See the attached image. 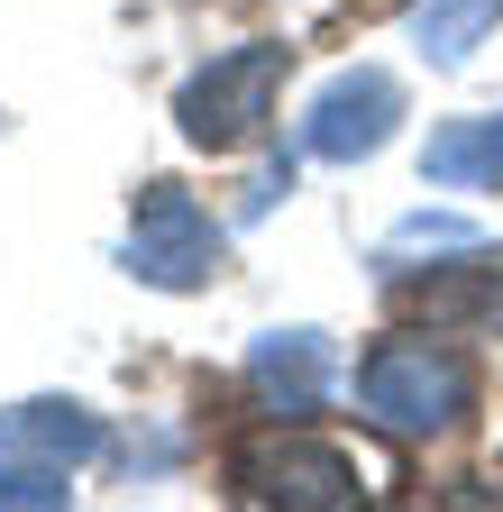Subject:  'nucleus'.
<instances>
[{
  "label": "nucleus",
  "instance_id": "1",
  "mask_svg": "<svg viewBox=\"0 0 503 512\" xmlns=\"http://www.w3.org/2000/svg\"><path fill=\"white\" fill-rule=\"evenodd\" d=\"M357 403L375 430H449L476 403V366L449 339H385L357 366Z\"/></svg>",
  "mask_w": 503,
  "mask_h": 512
},
{
  "label": "nucleus",
  "instance_id": "2",
  "mask_svg": "<svg viewBox=\"0 0 503 512\" xmlns=\"http://www.w3.org/2000/svg\"><path fill=\"white\" fill-rule=\"evenodd\" d=\"M119 266H129L138 284H156V293H202V284L220 275V229H211V211H202L183 183H147Z\"/></svg>",
  "mask_w": 503,
  "mask_h": 512
},
{
  "label": "nucleus",
  "instance_id": "3",
  "mask_svg": "<svg viewBox=\"0 0 503 512\" xmlns=\"http://www.w3.org/2000/svg\"><path fill=\"white\" fill-rule=\"evenodd\" d=\"M275 83H284V46H229V55H211L193 83H183V101H174V119H183V138L193 147H247L266 128V110H275Z\"/></svg>",
  "mask_w": 503,
  "mask_h": 512
},
{
  "label": "nucleus",
  "instance_id": "4",
  "mask_svg": "<svg viewBox=\"0 0 503 512\" xmlns=\"http://www.w3.org/2000/svg\"><path fill=\"white\" fill-rule=\"evenodd\" d=\"M229 467H238V494L284 503V512H339V503L375 494L366 485V458L339 448V439H247Z\"/></svg>",
  "mask_w": 503,
  "mask_h": 512
},
{
  "label": "nucleus",
  "instance_id": "5",
  "mask_svg": "<svg viewBox=\"0 0 503 512\" xmlns=\"http://www.w3.org/2000/svg\"><path fill=\"white\" fill-rule=\"evenodd\" d=\"M394 119H403V83L385 74V64H348L339 83L311 92L302 110V156H321V165H357L394 138Z\"/></svg>",
  "mask_w": 503,
  "mask_h": 512
},
{
  "label": "nucleus",
  "instance_id": "6",
  "mask_svg": "<svg viewBox=\"0 0 503 512\" xmlns=\"http://www.w3.org/2000/svg\"><path fill=\"white\" fill-rule=\"evenodd\" d=\"M247 384H257V403L302 421V412H321L330 394V339L321 330H266L257 348H247Z\"/></svg>",
  "mask_w": 503,
  "mask_h": 512
},
{
  "label": "nucleus",
  "instance_id": "7",
  "mask_svg": "<svg viewBox=\"0 0 503 512\" xmlns=\"http://www.w3.org/2000/svg\"><path fill=\"white\" fill-rule=\"evenodd\" d=\"M430 330H503V256H476L467 275H430V284H394Z\"/></svg>",
  "mask_w": 503,
  "mask_h": 512
},
{
  "label": "nucleus",
  "instance_id": "8",
  "mask_svg": "<svg viewBox=\"0 0 503 512\" xmlns=\"http://www.w3.org/2000/svg\"><path fill=\"white\" fill-rule=\"evenodd\" d=\"M0 448H10V458L83 467L92 448H101V421H92L83 403H19V412H0Z\"/></svg>",
  "mask_w": 503,
  "mask_h": 512
},
{
  "label": "nucleus",
  "instance_id": "9",
  "mask_svg": "<svg viewBox=\"0 0 503 512\" xmlns=\"http://www.w3.org/2000/svg\"><path fill=\"white\" fill-rule=\"evenodd\" d=\"M494 19H503V0H421V10H412V37H421V55L439 64V74H458V64L485 46Z\"/></svg>",
  "mask_w": 503,
  "mask_h": 512
},
{
  "label": "nucleus",
  "instance_id": "10",
  "mask_svg": "<svg viewBox=\"0 0 503 512\" xmlns=\"http://www.w3.org/2000/svg\"><path fill=\"white\" fill-rule=\"evenodd\" d=\"M430 183H503V119H458L421 147Z\"/></svg>",
  "mask_w": 503,
  "mask_h": 512
},
{
  "label": "nucleus",
  "instance_id": "11",
  "mask_svg": "<svg viewBox=\"0 0 503 512\" xmlns=\"http://www.w3.org/2000/svg\"><path fill=\"white\" fill-rule=\"evenodd\" d=\"M439 247H476V229L467 220H449V211H412L403 229H385V266H403V256H439Z\"/></svg>",
  "mask_w": 503,
  "mask_h": 512
},
{
  "label": "nucleus",
  "instance_id": "12",
  "mask_svg": "<svg viewBox=\"0 0 503 512\" xmlns=\"http://www.w3.org/2000/svg\"><path fill=\"white\" fill-rule=\"evenodd\" d=\"M0 503H74V485L55 458H10L0 448Z\"/></svg>",
  "mask_w": 503,
  "mask_h": 512
},
{
  "label": "nucleus",
  "instance_id": "13",
  "mask_svg": "<svg viewBox=\"0 0 503 512\" xmlns=\"http://www.w3.org/2000/svg\"><path fill=\"white\" fill-rule=\"evenodd\" d=\"M284 183H293V156H275V165H266L257 183L238 192V220H257V211H275V192H284Z\"/></svg>",
  "mask_w": 503,
  "mask_h": 512
}]
</instances>
